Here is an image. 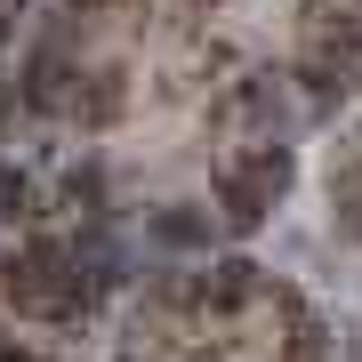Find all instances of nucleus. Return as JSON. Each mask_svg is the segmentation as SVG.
Returning a JSON list of instances; mask_svg holds the SVG:
<instances>
[{
	"label": "nucleus",
	"instance_id": "obj_2",
	"mask_svg": "<svg viewBox=\"0 0 362 362\" xmlns=\"http://www.w3.org/2000/svg\"><path fill=\"white\" fill-rule=\"evenodd\" d=\"M73 57H65V40H33V57H25V73H16V105H25V113H65L73 105Z\"/></svg>",
	"mask_w": 362,
	"mask_h": 362
},
{
	"label": "nucleus",
	"instance_id": "obj_1",
	"mask_svg": "<svg viewBox=\"0 0 362 362\" xmlns=\"http://www.w3.org/2000/svg\"><path fill=\"white\" fill-rule=\"evenodd\" d=\"M218 209H202V202H161V209H145V242L161 250V258H209L218 250Z\"/></svg>",
	"mask_w": 362,
	"mask_h": 362
},
{
	"label": "nucleus",
	"instance_id": "obj_9",
	"mask_svg": "<svg viewBox=\"0 0 362 362\" xmlns=\"http://www.w3.org/2000/svg\"><path fill=\"white\" fill-rule=\"evenodd\" d=\"M242 169H250V177H258V185H266V194H274V202H282V194H290V185H298V153H290V145H282V137H258V145H250V153H242Z\"/></svg>",
	"mask_w": 362,
	"mask_h": 362
},
{
	"label": "nucleus",
	"instance_id": "obj_10",
	"mask_svg": "<svg viewBox=\"0 0 362 362\" xmlns=\"http://www.w3.org/2000/svg\"><path fill=\"white\" fill-rule=\"evenodd\" d=\"M282 362H338V338H330V322L298 314V322L282 330Z\"/></svg>",
	"mask_w": 362,
	"mask_h": 362
},
{
	"label": "nucleus",
	"instance_id": "obj_8",
	"mask_svg": "<svg viewBox=\"0 0 362 362\" xmlns=\"http://www.w3.org/2000/svg\"><path fill=\"white\" fill-rule=\"evenodd\" d=\"M57 194H65V209H81V218H113V177H105V161H73Z\"/></svg>",
	"mask_w": 362,
	"mask_h": 362
},
{
	"label": "nucleus",
	"instance_id": "obj_12",
	"mask_svg": "<svg viewBox=\"0 0 362 362\" xmlns=\"http://www.w3.org/2000/svg\"><path fill=\"white\" fill-rule=\"evenodd\" d=\"M0 362H49V354H33V346H16V338H0Z\"/></svg>",
	"mask_w": 362,
	"mask_h": 362
},
{
	"label": "nucleus",
	"instance_id": "obj_4",
	"mask_svg": "<svg viewBox=\"0 0 362 362\" xmlns=\"http://www.w3.org/2000/svg\"><path fill=\"white\" fill-rule=\"evenodd\" d=\"M258 290H266L258 258H218L209 274H194V306L202 314H242V306H258Z\"/></svg>",
	"mask_w": 362,
	"mask_h": 362
},
{
	"label": "nucleus",
	"instance_id": "obj_7",
	"mask_svg": "<svg viewBox=\"0 0 362 362\" xmlns=\"http://www.w3.org/2000/svg\"><path fill=\"white\" fill-rule=\"evenodd\" d=\"M306 49L362 57V0H306Z\"/></svg>",
	"mask_w": 362,
	"mask_h": 362
},
{
	"label": "nucleus",
	"instance_id": "obj_5",
	"mask_svg": "<svg viewBox=\"0 0 362 362\" xmlns=\"http://www.w3.org/2000/svg\"><path fill=\"white\" fill-rule=\"evenodd\" d=\"M226 113L242 121L250 137H282V121H290V105H282V73H242V89H233Z\"/></svg>",
	"mask_w": 362,
	"mask_h": 362
},
{
	"label": "nucleus",
	"instance_id": "obj_11",
	"mask_svg": "<svg viewBox=\"0 0 362 362\" xmlns=\"http://www.w3.org/2000/svg\"><path fill=\"white\" fill-rule=\"evenodd\" d=\"M33 209H40V185H33V169L0 161V226H33Z\"/></svg>",
	"mask_w": 362,
	"mask_h": 362
},
{
	"label": "nucleus",
	"instance_id": "obj_3",
	"mask_svg": "<svg viewBox=\"0 0 362 362\" xmlns=\"http://www.w3.org/2000/svg\"><path fill=\"white\" fill-rule=\"evenodd\" d=\"M209 194H218V226H226V233H258V226L274 218V194H266L258 177H250L242 161L209 169Z\"/></svg>",
	"mask_w": 362,
	"mask_h": 362
},
{
	"label": "nucleus",
	"instance_id": "obj_6",
	"mask_svg": "<svg viewBox=\"0 0 362 362\" xmlns=\"http://www.w3.org/2000/svg\"><path fill=\"white\" fill-rule=\"evenodd\" d=\"M121 105H129V73H121V65H97V73L73 89V105H65V113L97 137V129H113V121H121Z\"/></svg>",
	"mask_w": 362,
	"mask_h": 362
}]
</instances>
